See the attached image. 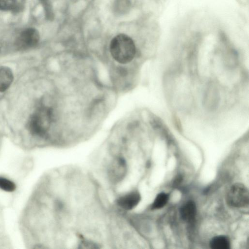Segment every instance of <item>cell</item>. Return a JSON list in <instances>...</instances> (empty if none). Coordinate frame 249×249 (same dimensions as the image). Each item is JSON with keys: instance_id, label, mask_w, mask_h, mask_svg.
<instances>
[{"instance_id": "1", "label": "cell", "mask_w": 249, "mask_h": 249, "mask_svg": "<svg viewBox=\"0 0 249 249\" xmlns=\"http://www.w3.org/2000/svg\"><path fill=\"white\" fill-rule=\"evenodd\" d=\"M53 109L46 106L40 105L31 115L27 122V129L36 137H45L53 120Z\"/></svg>"}, {"instance_id": "2", "label": "cell", "mask_w": 249, "mask_h": 249, "mask_svg": "<svg viewBox=\"0 0 249 249\" xmlns=\"http://www.w3.org/2000/svg\"><path fill=\"white\" fill-rule=\"evenodd\" d=\"M109 50L113 58L122 64L131 62L136 54L134 42L130 37L124 34L118 35L112 39Z\"/></svg>"}, {"instance_id": "3", "label": "cell", "mask_w": 249, "mask_h": 249, "mask_svg": "<svg viewBox=\"0 0 249 249\" xmlns=\"http://www.w3.org/2000/svg\"><path fill=\"white\" fill-rule=\"evenodd\" d=\"M249 192L243 184L236 183L232 185L226 196V201L231 206L241 208L247 206L249 204Z\"/></svg>"}, {"instance_id": "4", "label": "cell", "mask_w": 249, "mask_h": 249, "mask_svg": "<svg viewBox=\"0 0 249 249\" xmlns=\"http://www.w3.org/2000/svg\"><path fill=\"white\" fill-rule=\"evenodd\" d=\"M39 40V33L34 28H29L23 31L18 37L16 43L21 49H26L36 46Z\"/></svg>"}, {"instance_id": "5", "label": "cell", "mask_w": 249, "mask_h": 249, "mask_svg": "<svg viewBox=\"0 0 249 249\" xmlns=\"http://www.w3.org/2000/svg\"><path fill=\"white\" fill-rule=\"evenodd\" d=\"M126 163L122 157L115 158L111 163L109 169V176L114 182L121 181L126 173Z\"/></svg>"}, {"instance_id": "6", "label": "cell", "mask_w": 249, "mask_h": 249, "mask_svg": "<svg viewBox=\"0 0 249 249\" xmlns=\"http://www.w3.org/2000/svg\"><path fill=\"white\" fill-rule=\"evenodd\" d=\"M141 199L137 191H132L120 196L117 201L118 205L125 210H131L137 206Z\"/></svg>"}, {"instance_id": "7", "label": "cell", "mask_w": 249, "mask_h": 249, "mask_svg": "<svg viewBox=\"0 0 249 249\" xmlns=\"http://www.w3.org/2000/svg\"><path fill=\"white\" fill-rule=\"evenodd\" d=\"M196 213V208L195 203L192 200L187 201L180 209L181 218L189 223L194 221Z\"/></svg>"}, {"instance_id": "8", "label": "cell", "mask_w": 249, "mask_h": 249, "mask_svg": "<svg viewBox=\"0 0 249 249\" xmlns=\"http://www.w3.org/2000/svg\"><path fill=\"white\" fill-rule=\"evenodd\" d=\"M13 81V74L11 70L5 66H0V92L7 89Z\"/></svg>"}, {"instance_id": "9", "label": "cell", "mask_w": 249, "mask_h": 249, "mask_svg": "<svg viewBox=\"0 0 249 249\" xmlns=\"http://www.w3.org/2000/svg\"><path fill=\"white\" fill-rule=\"evenodd\" d=\"M210 246L213 249H228L230 248V240L225 235L216 236L211 240Z\"/></svg>"}, {"instance_id": "10", "label": "cell", "mask_w": 249, "mask_h": 249, "mask_svg": "<svg viewBox=\"0 0 249 249\" xmlns=\"http://www.w3.org/2000/svg\"><path fill=\"white\" fill-rule=\"evenodd\" d=\"M169 195L165 193H160L156 197L152 206V209H159L163 207L167 203Z\"/></svg>"}, {"instance_id": "11", "label": "cell", "mask_w": 249, "mask_h": 249, "mask_svg": "<svg viewBox=\"0 0 249 249\" xmlns=\"http://www.w3.org/2000/svg\"><path fill=\"white\" fill-rule=\"evenodd\" d=\"M0 189L7 192H14L16 189L15 183L12 180L0 177Z\"/></svg>"}, {"instance_id": "12", "label": "cell", "mask_w": 249, "mask_h": 249, "mask_svg": "<svg viewBox=\"0 0 249 249\" xmlns=\"http://www.w3.org/2000/svg\"><path fill=\"white\" fill-rule=\"evenodd\" d=\"M16 0H0V10L7 11L14 7Z\"/></svg>"}, {"instance_id": "13", "label": "cell", "mask_w": 249, "mask_h": 249, "mask_svg": "<svg viewBox=\"0 0 249 249\" xmlns=\"http://www.w3.org/2000/svg\"><path fill=\"white\" fill-rule=\"evenodd\" d=\"M182 180V176L180 175L178 176L174 180V186H175L178 185L181 182Z\"/></svg>"}]
</instances>
